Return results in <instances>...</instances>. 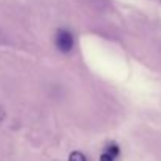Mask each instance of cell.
Returning a JSON list of instances; mask_svg holds the SVG:
<instances>
[{
    "label": "cell",
    "instance_id": "obj_5",
    "mask_svg": "<svg viewBox=\"0 0 161 161\" xmlns=\"http://www.w3.org/2000/svg\"><path fill=\"white\" fill-rule=\"evenodd\" d=\"M2 117H3V111H0V119H2Z\"/></svg>",
    "mask_w": 161,
    "mask_h": 161
},
{
    "label": "cell",
    "instance_id": "obj_2",
    "mask_svg": "<svg viewBox=\"0 0 161 161\" xmlns=\"http://www.w3.org/2000/svg\"><path fill=\"white\" fill-rule=\"evenodd\" d=\"M105 153L109 155V157H117L119 155V147H117V144H114V142H111V144H108L107 149H105Z\"/></svg>",
    "mask_w": 161,
    "mask_h": 161
},
{
    "label": "cell",
    "instance_id": "obj_1",
    "mask_svg": "<svg viewBox=\"0 0 161 161\" xmlns=\"http://www.w3.org/2000/svg\"><path fill=\"white\" fill-rule=\"evenodd\" d=\"M55 46L61 53H69L74 47V35L67 28H59L55 35Z\"/></svg>",
    "mask_w": 161,
    "mask_h": 161
},
{
    "label": "cell",
    "instance_id": "obj_3",
    "mask_svg": "<svg viewBox=\"0 0 161 161\" xmlns=\"http://www.w3.org/2000/svg\"><path fill=\"white\" fill-rule=\"evenodd\" d=\"M69 161H86V157L81 152H72L69 155Z\"/></svg>",
    "mask_w": 161,
    "mask_h": 161
},
{
    "label": "cell",
    "instance_id": "obj_4",
    "mask_svg": "<svg viewBox=\"0 0 161 161\" xmlns=\"http://www.w3.org/2000/svg\"><path fill=\"white\" fill-rule=\"evenodd\" d=\"M100 161H114V158L113 157H109V155H107L105 152L102 153V157H100Z\"/></svg>",
    "mask_w": 161,
    "mask_h": 161
}]
</instances>
